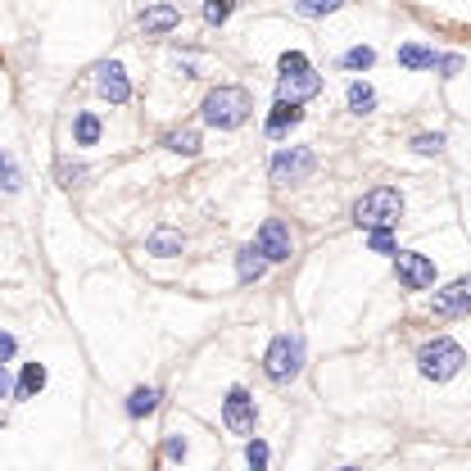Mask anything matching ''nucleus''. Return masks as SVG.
Here are the masks:
<instances>
[{
  "mask_svg": "<svg viewBox=\"0 0 471 471\" xmlns=\"http://www.w3.org/2000/svg\"><path fill=\"white\" fill-rule=\"evenodd\" d=\"M313 96H322V73L313 69V60L304 51H286L277 60V100L304 109Z\"/></svg>",
  "mask_w": 471,
  "mask_h": 471,
  "instance_id": "f257e3e1",
  "label": "nucleus"
},
{
  "mask_svg": "<svg viewBox=\"0 0 471 471\" xmlns=\"http://www.w3.org/2000/svg\"><path fill=\"white\" fill-rule=\"evenodd\" d=\"M250 114H254L250 91H245V87H231V82L204 91V100H200V118H204L213 132H236V127L250 123Z\"/></svg>",
  "mask_w": 471,
  "mask_h": 471,
  "instance_id": "f03ea898",
  "label": "nucleus"
},
{
  "mask_svg": "<svg viewBox=\"0 0 471 471\" xmlns=\"http://www.w3.org/2000/svg\"><path fill=\"white\" fill-rule=\"evenodd\" d=\"M399 218H403V191L399 186H372L349 209V222L358 231H394Z\"/></svg>",
  "mask_w": 471,
  "mask_h": 471,
  "instance_id": "7ed1b4c3",
  "label": "nucleus"
},
{
  "mask_svg": "<svg viewBox=\"0 0 471 471\" xmlns=\"http://www.w3.org/2000/svg\"><path fill=\"white\" fill-rule=\"evenodd\" d=\"M304 363H308V349H304V335L299 331H281L268 340L263 349V376L272 385H290L304 376Z\"/></svg>",
  "mask_w": 471,
  "mask_h": 471,
  "instance_id": "20e7f679",
  "label": "nucleus"
},
{
  "mask_svg": "<svg viewBox=\"0 0 471 471\" xmlns=\"http://www.w3.org/2000/svg\"><path fill=\"white\" fill-rule=\"evenodd\" d=\"M462 367H466V349H462L453 335H430V340L417 344V372H421V381L444 385V381H453Z\"/></svg>",
  "mask_w": 471,
  "mask_h": 471,
  "instance_id": "39448f33",
  "label": "nucleus"
},
{
  "mask_svg": "<svg viewBox=\"0 0 471 471\" xmlns=\"http://www.w3.org/2000/svg\"><path fill=\"white\" fill-rule=\"evenodd\" d=\"M317 173V155L308 146H277L272 159H268V177L277 186H299Z\"/></svg>",
  "mask_w": 471,
  "mask_h": 471,
  "instance_id": "423d86ee",
  "label": "nucleus"
},
{
  "mask_svg": "<svg viewBox=\"0 0 471 471\" xmlns=\"http://www.w3.org/2000/svg\"><path fill=\"white\" fill-rule=\"evenodd\" d=\"M222 426L231 430V435H259V403H254V394L245 390V385H231L227 394H222Z\"/></svg>",
  "mask_w": 471,
  "mask_h": 471,
  "instance_id": "0eeeda50",
  "label": "nucleus"
},
{
  "mask_svg": "<svg viewBox=\"0 0 471 471\" xmlns=\"http://www.w3.org/2000/svg\"><path fill=\"white\" fill-rule=\"evenodd\" d=\"M394 277L403 290H430L435 286V259L417 254V250H399L394 254Z\"/></svg>",
  "mask_w": 471,
  "mask_h": 471,
  "instance_id": "6e6552de",
  "label": "nucleus"
},
{
  "mask_svg": "<svg viewBox=\"0 0 471 471\" xmlns=\"http://www.w3.org/2000/svg\"><path fill=\"white\" fill-rule=\"evenodd\" d=\"M430 313L444 317V322H457V317H471V277H457L448 286H439L430 295Z\"/></svg>",
  "mask_w": 471,
  "mask_h": 471,
  "instance_id": "1a4fd4ad",
  "label": "nucleus"
},
{
  "mask_svg": "<svg viewBox=\"0 0 471 471\" xmlns=\"http://www.w3.org/2000/svg\"><path fill=\"white\" fill-rule=\"evenodd\" d=\"M254 245L268 263H290V254H295V236L281 218H263V227L254 231Z\"/></svg>",
  "mask_w": 471,
  "mask_h": 471,
  "instance_id": "9d476101",
  "label": "nucleus"
},
{
  "mask_svg": "<svg viewBox=\"0 0 471 471\" xmlns=\"http://www.w3.org/2000/svg\"><path fill=\"white\" fill-rule=\"evenodd\" d=\"M96 91L109 105H132V78H127V69L118 60H100L96 64Z\"/></svg>",
  "mask_w": 471,
  "mask_h": 471,
  "instance_id": "9b49d317",
  "label": "nucleus"
},
{
  "mask_svg": "<svg viewBox=\"0 0 471 471\" xmlns=\"http://www.w3.org/2000/svg\"><path fill=\"white\" fill-rule=\"evenodd\" d=\"M137 24H141L146 37H168V33L182 28V10H177V5H146V10L137 14Z\"/></svg>",
  "mask_w": 471,
  "mask_h": 471,
  "instance_id": "f8f14e48",
  "label": "nucleus"
},
{
  "mask_svg": "<svg viewBox=\"0 0 471 471\" xmlns=\"http://www.w3.org/2000/svg\"><path fill=\"white\" fill-rule=\"evenodd\" d=\"M299 123H304V109H299V105H286V100H277V105L268 109V118H263V132H268L272 141H281V137H290Z\"/></svg>",
  "mask_w": 471,
  "mask_h": 471,
  "instance_id": "ddd939ff",
  "label": "nucleus"
},
{
  "mask_svg": "<svg viewBox=\"0 0 471 471\" xmlns=\"http://www.w3.org/2000/svg\"><path fill=\"white\" fill-rule=\"evenodd\" d=\"M376 87L367 82V78H349V87H344V109L353 114V118H367V114H376Z\"/></svg>",
  "mask_w": 471,
  "mask_h": 471,
  "instance_id": "4468645a",
  "label": "nucleus"
},
{
  "mask_svg": "<svg viewBox=\"0 0 471 471\" xmlns=\"http://www.w3.org/2000/svg\"><path fill=\"white\" fill-rule=\"evenodd\" d=\"M146 254L150 259H177V254H186V236L177 227H155L146 236Z\"/></svg>",
  "mask_w": 471,
  "mask_h": 471,
  "instance_id": "2eb2a0df",
  "label": "nucleus"
},
{
  "mask_svg": "<svg viewBox=\"0 0 471 471\" xmlns=\"http://www.w3.org/2000/svg\"><path fill=\"white\" fill-rule=\"evenodd\" d=\"M268 268H272V263L259 254V245H254V240L236 250V281H240V286H254V281H263V277H268Z\"/></svg>",
  "mask_w": 471,
  "mask_h": 471,
  "instance_id": "dca6fc26",
  "label": "nucleus"
},
{
  "mask_svg": "<svg viewBox=\"0 0 471 471\" xmlns=\"http://www.w3.org/2000/svg\"><path fill=\"white\" fill-rule=\"evenodd\" d=\"M46 381H51L46 363H24V367H19V381L10 385V394H14L19 403H28V399H37V394L46 390Z\"/></svg>",
  "mask_w": 471,
  "mask_h": 471,
  "instance_id": "f3484780",
  "label": "nucleus"
},
{
  "mask_svg": "<svg viewBox=\"0 0 471 471\" xmlns=\"http://www.w3.org/2000/svg\"><path fill=\"white\" fill-rule=\"evenodd\" d=\"M159 403H164V390H159V385H137V390L123 399V412H127L132 421H146V417L159 412Z\"/></svg>",
  "mask_w": 471,
  "mask_h": 471,
  "instance_id": "a211bd4d",
  "label": "nucleus"
},
{
  "mask_svg": "<svg viewBox=\"0 0 471 471\" xmlns=\"http://www.w3.org/2000/svg\"><path fill=\"white\" fill-rule=\"evenodd\" d=\"M100 141H105L100 114H96V109H78V114H73V146H78V150H91V146H100Z\"/></svg>",
  "mask_w": 471,
  "mask_h": 471,
  "instance_id": "6ab92c4d",
  "label": "nucleus"
},
{
  "mask_svg": "<svg viewBox=\"0 0 471 471\" xmlns=\"http://www.w3.org/2000/svg\"><path fill=\"white\" fill-rule=\"evenodd\" d=\"M159 146H164L168 155H182V159H195V155L204 150V137H200L195 127H168V132L159 137Z\"/></svg>",
  "mask_w": 471,
  "mask_h": 471,
  "instance_id": "aec40b11",
  "label": "nucleus"
},
{
  "mask_svg": "<svg viewBox=\"0 0 471 471\" xmlns=\"http://www.w3.org/2000/svg\"><path fill=\"white\" fill-rule=\"evenodd\" d=\"M394 60H399V69H408V73H430L435 60H439V51H430V46H421V42H403Z\"/></svg>",
  "mask_w": 471,
  "mask_h": 471,
  "instance_id": "412c9836",
  "label": "nucleus"
},
{
  "mask_svg": "<svg viewBox=\"0 0 471 471\" xmlns=\"http://www.w3.org/2000/svg\"><path fill=\"white\" fill-rule=\"evenodd\" d=\"M24 182H28L24 164H19L10 150H0V195H5V200H14V195L24 191Z\"/></svg>",
  "mask_w": 471,
  "mask_h": 471,
  "instance_id": "4be33fe9",
  "label": "nucleus"
},
{
  "mask_svg": "<svg viewBox=\"0 0 471 471\" xmlns=\"http://www.w3.org/2000/svg\"><path fill=\"white\" fill-rule=\"evenodd\" d=\"M444 146H448L444 132H412V141H408V150H412L417 159H439Z\"/></svg>",
  "mask_w": 471,
  "mask_h": 471,
  "instance_id": "5701e85b",
  "label": "nucleus"
},
{
  "mask_svg": "<svg viewBox=\"0 0 471 471\" xmlns=\"http://www.w3.org/2000/svg\"><path fill=\"white\" fill-rule=\"evenodd\" d=\"M335 64H340V69H344V73H367V69H372V64H376V51H372V46H363V42H358V46H349V51H344V55H340V60H335Z\"/></svg>",
  "mask_w": 471,
  "mask_h": 471,
  "instance_id": "b1692460",
  "label": "nucleus"
},
{
  "mask_svg": "<svg viewBox=\"0 0 471 471\" xmlns=\"http://www.w3.org/2000/svg\"><path fill=\"white\" fill-rule=\"evenodd\" d=\"M245 466H250V471H268V466H272V444H268L263 435H250V439H245Z\"/></svg>",
  "mask_w": 471,
  "mask_h": 471,
  "instance_id": "393cba45",
  "label": "nucleus"
},
{
  "mask_svg": "<svg viewBox=\"0 0 471 471\" xmlns=\"http://www.w3.org/2000/svg\"><path fill=\"white\" fill-rule=\"evenodd\" d=\"M231 14H236V5H231V0H204V5H200V19H204V28H222Z\"/></svg>",
  "mask_w": 471,
  "mask_h": 471,
  "instance_id": "a878e982",
  "label": "nucleus"
},
{
  "mask_svg": "<svg viewBox=\"0 0 471 471\" xmlns=\"http://www.w3.org/2000/svg\"><path fill=\"white\" fill-rule=\"evenodd\" d=\"M299 19H331L335 10H340V0H295L290 5Z\"/></svg>",
  "mask_w": 471,
  "mask_h": 471,
  "instance_id": "bb28decb",
  "label": "nucleus"
},
{
  "mask_svg": "<svg viewBox=\"0 0 471 471\" xmlns=\"http://www.w3.org/2000/svg\"><path fill=\"white\" fill-rule=\"evenodd\" d=\"M55 177H60L64 191H73V186H82V182L91 177V168H87V164H73V159H60V164H55Z\"/></svg>",
  "mask_w": 471,
  "mask_h": 471,
  "instance_id": "cd10ccee",
  "label": "nucleus"
},
{
  "mask_svg": "<svg viewBox=\"0 0 471 471\" xmlns=\"http://www.w3.org/2000/svg\"><path fill=\"white\" fill-rule=\"evenodd\" d=\"M159 453H164L168 462H177V466H182V462H186V453H191V439H186L182 430H168V435H164V444H159Z\"/></svg>",
  "mask_w": 471,
  "mask_h": 471,
  "instance_id": "c85d7f7f",
  "label": "nucleus"
},
{
  "mask_svg": "<svg viewBox=\"0 0 471 471\" xmlns=\"http://www.w3.org/2000/svg\"><path fill=\"white\" fill-rule=\"evenodd\" d=\"M367 250L394 259V254H399V236H394V231H367Z\"/></svg>",
  "mask_w": 471,
  "mask_h": 471,
  "instance_id": "c756f323",
  "label": "nucleus"
},
{
  "mask_svg": "<svg viewBox=\"0 0 471 471\" xmlns=\"http://www.w3.org/2000/svg\"><path fill=\"white\" fill-rule=\"evenodd\" d=\"M462 69H466V60H462V55H453V51H448V55H439V60H435V73H439V78H444V82H453V78H457V73H462Z\"/></svg>",
  "mask_w": 471,
  "mask_h": 471,
  "instance_id": "7c9ffc66",
  "label": "nucleus"
},
{
  "mask_svg": "<svg viewBox=\"0 0 471 471\" xmlns=\"http://www.w3.org/2000/svg\"><path fill=\"white\" fill-rule=\"evenodd\" d=\"M168 69H173V73H177L182 82H191V78H200V69H195V60H191V51H186V55L177 51V55L168 60Z\"/></svg>",
  "mask_w": 471,
  "mask_h": 471,
  "instance_id": "2f4dec72",
  "label": "nucleus"
},
{
  "mask_svg": "<svg viewBox=\"0 0 471 471\" xmlns=\"http://www.w3.org/2000/svg\"><path fill=\"white\" fill-rule=\"evenodd\" d=\"M14 353H19V340H14V331H0V367H5V363H14Z\"/></svg>",
  "mask_w": 471,
  "mask_h": 471,
  "instance_id": "473e14b6",
  "label": "nucleus"
},
{
  "mask_svg": "<svg viewBox=\"0 0 471 471\" xmlns=\"http://www.w3.org/2000/svg\"><path fill=\"white\" fill-rule=\"evenodd\" d=\"M0 399H10V372L0 367Z\"/></svg>",
  "mask_w": 471,
  "mask_h": 471,
  "instance_id": "72a5a7b5",
  "label": "nucleus"
},
{
  "mask_svg": "<svg viewBox=\"0 0 471 471\" xmlns=\"http://www.w3.org/2000/svg\"><path fill=\"white\" fill-rule=\"evenodd\" d=\"M335 471H363V466H353V462H349V466H335Z\"/></svg>",
  "mask_w": 471,
  "mask_h": 471,
  "instance_id": "f704fd0d",
  "label": "nucleus"
},
{
  "mask_svg": "<svg viewBox=\"0 0 471 471\" xmlns=\"http://www.w3.org/2000/svg\"><path fill=\"white\" fill-rule=\"evenodd\" d=\"M0 430H5V417H0Z\"/></svg>",
  "mask_w": 471,
  "mask_h": 471,
  "instance_id": "c9c22d12",
  "label": "nucleus"
}]
</instances>
